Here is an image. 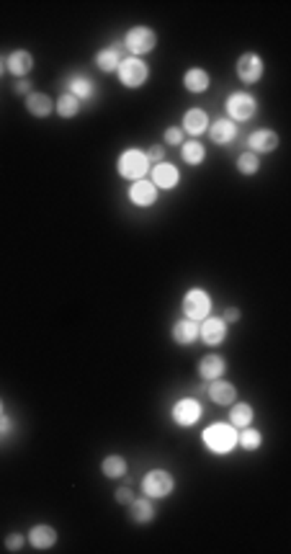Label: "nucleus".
Returning <instances> with one entry per match:
<instances>
[{
  "label": "nucleus",
  "mask_w": 291,
  "mask_h": 554,
  "mask_svg": "<svg viewBox=\"0 0 291 554\" xmlns=\"http://www.w3.org/2000/svg\"><path fill=\"white\" fill-rule=\"evenodd\" d=\"M204 446L214 454H229L237 446V428L232 423H212L204 433Z\"/></svg>",
  "instance_id": "nucleus-1"
},
{
  "label": "nucleus",
  "mask_w": 291,
  "mask_h": 554,
  "mask_svg": "<svg viewBox=\"0 0 291 554\" xmlns=\"http://www.w3.org/2000/svg\"><path fill=\"white\" fill-rule=\"evenodd\" d=\"M150 158H147V152L144 150H137V147H129L119 155L116 160V170L121 178L126 181H140L144 175L150 173Z\"/></svg>",
  "instance_id": "nucleus-2"
},
{
  "label": "nucleus",
  "mask_w": 291,
  "mask_h": 554,
  "mask_svg": "<svg viewBox=\"0 0 291 554\" xmlns=\"http://www.w3.org/2000/svg\"><path fill=\"white\" fill-rule=\"evenodd\" d=\"M116 78L124 88H142L147 80H150V67H147V62H144L142 57L129 55L121 60V65H119Z\"/></svg>",
  "instance_id": "nucleus-3"
},
{
  "label": "nucleus",
  "mask_w": 291,
  "mask_h": 554,
  "mask_svg": "<svg viewBox=\"0 0 291 554\" xmlns=\"http://www.w3.org/2000/svg\"><path fill=\"white\" fill-rule=\"evenodd\" d=\"M121 44H124V49L132 52V57L150 55L152 49L158 47V34L150 26H132Z\"/></svg>",
  "instance_id": "nucleus-4"
},
{
  "label": "nucleus",
  "mask_w": 291,
  "mask_h": 554,
  "mask_svg": "<svg viewBox=\"0 0 291 554\" xmlns=\"http://www.w3.org/2000/svg\"><path fill=\"white\" fill-rule=\"evenodd\" d=\"M142 490H144L147 498H168L175 490V480L168 469H150L147 475L142 477Z\"/></svg>",
  "instance_id": "nucleus-5"
},
{
  "label": "nucleus",
  "mask_w": 291,
  "mask_h": 554,
  "mask_svg": "<svg viewBox=\"0 0 291 554\" xmlns=\"http://www.w3.org/2000/svg\"><path fill=\"white\" fill-rule=\"evenodd\" d=\"M224 111H227V119L235 121V124L237 121H248L258 114V101L250 93L237 90V93H229L227 103H224Z\"/></svg>",
  "instance_id": "nucleus-6"
},
{
  "label": "nucleus",
  "mask_w": 291,
  "mask_h": 554,
  "mask_svg": "<svg viewBox=\"0 0 291 554\" xmlns=\"http://www.w3.org/2000/svg\"><path fill=\"white\" fill-rule=\"evenodd\" d=\"M212 315V297L204 292V289H189L186 297H183V317L189 320H206Z\"/></svg>",
  "instance_id": "nucleus-7"
},
{
  "label": "nucleus",
  "mask_w": 291,
  "mask_h": 554,
  "mask_svg": "<svg viewBox=\"0 0 291 554\" xmlns=\"http://www.w3.org/2000/svg\"><path fill=\"white\" fill-rule=\"evenodd\" d=\"M201 412H204V407H201V403H198V400H194V397H183V400H178V403L173 405L170 418H173L175 426L191 428V426H196V423H198Z\"/></svg>",
  "instance_id": "nucleus-8"
},
{
  "label": "nucleus",
  "mask_w": 291,
  "mask_h": 554,
  "mask_svg": "<svg viewBox=\"0 0 291 554\" xmlns=\"http://www.w3.org/2000/svg\"><path fill=\"white\" fill-rule=\"evenodd\" d=\"M235 70H237V78L243 80L245 86H252V83H258V80L263 78L266 65H263L260 55H255V52H245V55H240V60H237Z\"/></svg>",
  "instance_id": "nucleus-9"
},
{
  "label": "nucleus",
  "mask_w": 291,
  "mask_h": 554,
  "mask_svg": "<svg viewBox=\"0 0 291 554\" xmlns=\"http://www.w3.org/2000/svg\"><path fill=\"white\" fill-rule=\"evenodd\" d=\"M150 181L155 189H175L178 186V181H181V173H178V168L173 165V163H168V160H163V163H158V165L150 168Z\"/></svg>",
  "instance_id": "nucleus-10"
},
{
  "label": "nucleus",
  "mask_w": 291,
  "mask_h": 554,
  "mask_svg": "<svg viewBox=\"0 0 291 554\" xmlns=\"http://www.w3.org/2000/svg\"><path fill=\"white\" fill-rule=\"evenodd\" d=\"M198 338L206 343V346H219L224 338H227V323L222 317H206L204 323L198 325Z\"/></svg>",
  "instance_id": "nucleus-11"
},
{
  "label": "nucleus",
  "mask_w": 291,
  "mask_h": 554,
  "mask_svg": "<svg viewBox=\"0 0 291 554\" xmlns=\"http://www.w3.org/2000/svg\"><path fill=\"white\" fill-rule=\"evenodd\" d=\"M129 201H132L134 206H152L158 201V189L152 186L150 178L132 181V186H129Z\"/></svg>",
  "instance_id": "nucleus-12"
},
{
  "label": "nucleus",
  "mask_w": 291,
  "mask_h": 554,
  "mask_svg": "<svg viewBox=\"0 0 291 554\" xmlns=\"http://www.w3.org/2000/svg\"><path fill=\"white\" fill-rule=\"evenodd\" d=\"M6 70H8L11 75H16L18 80L26 78V75L34 70V55L29 49H16V52H11V55L6 57Z\"/></svg>",
  "instance_id": "nucleus-13"
},
{
  "label": "nucleus",
  "mask_w": 291,
  "mask_h": 554,
  "mask_svg": "<svg viewBox=\"0 0 291 554\" xmlns=\"http://www.w3.org/2000/svg\"><path fill=\"white\" fill-rule=\"evenodd\" d=\"M26 541H29L34 549H39V552H44V549H52V546L57 544L55 526H49V523H36V526H32V531H29Z\"/></svg>",
  "instance_id": "nucleus-14"
},
{
  "label": "nucleus",
  "mask_w": 291,
  "mask_h": 554,
  "mask_svg": "<svg viewBox=\"0 0 291 554\" xmlns=\"http://www.w3.org/2000/svg\"><path fill=\"white\" fill-rule=\"evenodd\" d=\"M206 392L212 397V403L222 405V407H227V405L237 403V389L232 381H224V379H214L206 384Z\"/></svg>",
  "instance_id": "nucleus-15"
},
{
  "label": "nucleus",
  "mask_w": 291,
  "mask_h": 554,
  "mask_svg": "<svg viewBox=\"0 0 291 554\" xmlns=\"http://www.w3.org/2000/svg\"><path fill=\"white\" fill-rule=\"evenodd\" d=\"M250 144V152L255 155H266V152H273L278 147V135H276L273 129H255L248 140Z\"/></svg>",
  "instance_id": "nucleus-16"
},
{
  "label": "nucleus",
  "mask_w": 291,
  "mask_h": 554,
  "mask_svg": "<svg viewBox=\"0 0 291 554\" xmlns=\"http://www.w3.org/2000/svg\"><path fill=\"white\" fill-rule=\"evenodd\" d=\"M183 135H191V137H198L204 135L206 129H209V116H206L204 109H189L183 114Z\"/></svg>",
  "instance_id": "nucleus-17"
},
{
  "label": "nucleus",
  "mask_w": 291,
  "mask_h": 554,
  "mask_svg": "<svg viewBox=\"0 0 291 554\" xmlns=\"http://www.w3.org/2000/svg\"><path fill=\"white\" fill-rule=\"evenodd\" d=\"M224 372H227V361H224L222 356H217V353H209V356H204L201 361H198V377H201L204 381L222 379Z\"/></svg>",
  "instance_id": "nucleus-18"
},
{
  "label": "nucleus",
  "mask_w": 291,
  "mask_h": 554,
  "mask_svg": "<svg viewBox=\"0 0 291 554\" xmlns=\"http://www.w3.org/2000/svg\"><path fill=\"white\" fill-rule=\"evenodd\" d=\"M26 111L32 114L34 119H47L49 114L55 111V101H52L47 93H36V90H32V93L26 95Z\"/></svg>",
  "instance_id": "nucleus-19"
},
{
  "label": "nucleus",
  "mask_w": 291,
  "mask_h": 554,
  "mask_svg": "<svg viewBox=\"0 0 291 554\" xmlns=\"http://www.w3.org/2000/svg\"><path fill=\"white\" fill-rule=\"evenodd\" d=\"M121 49H124V44L121 41H116L114 47H106V49H101L98 55H95V67L101 72H116L119 70V65H121Z\"/></svg>",
  "instance_id": "nucleus-20"
},
{
  "label": "nucleus",
  "mask_w": 291,
  "mask_h": 554,
  "mask_svg": "<svg viewBox=\"0 0 291 554\" xmlns=\"http://www.w3.org/2000/svg\"><path fill=\"white\" fill-rule=\"evenodd\" d=\"M212 86V75L204 70V67H191V70H186V75H183V88L189 90V93H204L206 88Z\"/></svg>",
  "instance_id": "nucleus-21"
},
{
  "label": "nucleus",
  "mask_w": 291,
  "mask_h": 554,
  "mask_svg": "<svg viewBox=\"0 0 291 554\" xmlns=\"http://www.w3.org/2000/svg\"><path fill=\"white\" fill-rule=\"evenodd\" d=\"M173 341L178 346H191V343L198 341V323L196 320H189V317H183L178 323L173 325Z\"/></svg>",
  "instance_id": "nucleus-22"
},
{
  "label": "nucleus",
  "mask_w": 291,
  "mask_h": 554,
  "mask_svg": "<svg viewBox=\"0 0 291 554\" xmlns=\"http://www.w3.org/2000/svg\"><path fill=\"white\" fill-rule=\"evenodd\" d=\"M237 135V124L235 121H229L227 116L224 119H217L209 127V140H212L214 144H229L232 140H235Z\"/></svg>",
  "instance_id": "nucleus-23"
},
{
  "label": "nucleus",
  "mask_w": 291,
  "mask_h": 554,
  "mask_svg": "<svg viewBox=\"0 0 291 554\" xmlns=\"http://www.w3.org/2000/svg\"><path fill=\"white\" fill-rule=\"evenodd\" d=\"M129 515H132V521L137 523H150L155 518V506H152V500L144 495V498H134L129 503Z\"/></svg>",
  "instance_id": "nucleus-24"
},
{
  "label": "nucleus",
  "mask_w": 291,
  "mask_h": 554,
  "mask_svg": "<svg viewBox=\"0 0 291 554\" xmlns=\"http://www.w3.org/2000/svg\"><path fill=\"white\" fill-rule=\"evenodd\" d=\"M255 418V410H252V405L248 403H232L229 405V423L240 431V428H248Z\"/></svg>",
  "instance_id": "nucleus-25"
},
{
  "label": "nucleus",
  "mask_w": 291,
  "mask_h": 554,
  "mask_svg": "<svg viewBox=\"0 0 291 554\" xmlns=\"http://www.w3.org/2000/svg\"><path fill=\"white\" fill-rule=\"evenodd\" d=\"M93 80L90 78H86V75H70L67 78V90L65 93H70V95H75L78 101H83V98H90L93 95Z\"/></svg>",
  "instance_id": "nucleus-26"
},
{
  "label": "nucleus",
  "mask_w": 291,
  "mask_h": 554,
  "mask_svg": "<svg viewBox=\"0 0 291 554\" xmlns=\"http://www.w3.org/2000/svg\"><path fill=\"white\" fill-rule=\"evenodd\" d=\"M126 469H129V464H126L124 457H119V454H111V457H106V459L101 461V472L103 477H109V480H121V477L126 475Z\"/></svg>",
  "instance_id": "nucleus-27"
},
{
  "label": "nucleus",
  "mask_w": 291,
  "mask_h": 554,
  "mask_svg": "<svg viewBox=\"0 0 291 554\" xmlns=\"http://www.w3.org/2000/svg\"><path fill=\"white\" fill-rule=\"evenodd\" d=\"M181 158L189 163V165H201L206 158V147L198 140H189V142L181 144Z\"/></svg>",
  "instance_id": "nucleus-28"
},
{
  "label": "nucleus",
  "mask_w": 291,
  "mask_h": 554,
  "mask_svg": "<svg viewBox=\"0 0 291 554\" xmlns=\"http://www.w3.org/2000/svg\"><path fill=\"white\" fill-rule=\"evenodd\" d=\"M237 443L243 446L245 452H258L260 443H263V433H260L258 428H252V426L240 428V431H237Z\"/></svg>",
  "instance_id": "nucleus-29"
},
{
  "label": "nucleus",
  "mask_w": 291,
  "mask_h": 554,
  "mask_svg": "<svg viewBox=\"0 0 291 554\" xmlns=\"http://www.w3.org/2000/svg\"><path fill=\"white\" fill-rule=\"evenodd\" d=\"M55 109H57V114H60L62 119H75V116L80 114V101L75 98V95L62 93L55 101Z\"/></svg>",
  "instance_id": "nucleus-30"
},
{
  "label": "nucleus",
  "mask_w": 291,
  "mask_h": 554,
  "mask_svg": "<svg viewBox=\"0 0 291 554\" xmlns=\"http://www.w3.org/2000/svg\"><path fill=\"white\" fill-rule=\"evenodd\" d=\"M237 170L243 175H255L260 170V158L255 155V152H243L240 158H237Z\"/></svg>",
  "instance_id": "nucleus-31"
},
{
  "label": "nucleus",
  "mask_w": 291,
  "mask_h": 554,
  "mask_svg": "<svg viewBox=\"0 0 291 554\" xmlns=\"http://www.w3.org/2000/svg\"><path fill=\"white\" fill-rule=\"evenodd\" d=\"M183 129L181 127H168L165 129V142L168 144H173V147H181L183 142H186V140H183Z\"/></svg>",
  "instance_id": "nucleus-32"
},
{
  "label": "nucleus",
  "mask_w": 291,
  "mask_h": 554,
  "mask_svg": "<svg viewBox=\"0 0 291 554\" xmlns=\"http://www.w3.org/2000/svg\"><path fill=\"white\" fill-rule=\"evenodd\" d=\"M24 544H26L24 534H8V539H6V549H8V552H21Z\"/></svg>",
  "instance_id": "nucleus-33"
},
{
  "label": "nucleus",
  "mask_w": 291,
  "mask_h": 554,
  "mask_svg": "<svg viewBox=\"0 0 291 554\" xmlns=\"http://www.w3.org/2000/svg\"><path fill=\"white\" fill-rule=\"evenodd\" d=\"M147 158H150V165L163 163V160H165V147H163V144H152L150 152H147Z\"/></svg>",
  "instance_id": "nucleus-34"
},
{
  "label": "nucleus",
  "mask_w": 291,
  "mask_h": 554,
  "mask_svg": "<svg viewBox=\"0 0 291 554\" xmlns=\"http://www.w3.org/2000/svg\"><path fill=\"white\" fill-rule=\"evenodd\" d=\"M116 500L121 503V506H129V503L134 500L132 487H126V485H124V487H119V490H116Z\"/></svg>",
  "instance_id": "nucleus-35"
},
{
  "label": "nucleus",
  "mask_w": 291,
  "mask_h": 554,
  "mask_svg": "<svg viewBox=\"0 0 291 554\" xmlns=\"http://www.w3.org/2000/svg\"><path fill=\"white\" fill-rule=\"evenodd\" d=\"M240 317H243V312H240V309H237V307H227V309H224V315H222V320H224L227 325H232V323H237Z\"/></svg>",
  "instance_id": "nucleus-36"
},
{
  "label": "nucleus",
  "mask_w": 291,
  "mask_h": 554,
  "mask_svg": "<svg viewBox=\"0 0 291 554\" xmlns=\"http://www.w3.org/2000/svg\"><path fill=\"white\" fill-rule=\"evenodd\" d=\"M13 90H16L18 95H24V93L29 95V93H32V83H29V80H26V78H21V80H16V86H13Z\"/></svg>",
  "instance_id": "nucleus-37"
},
{
  "label": "nucleus",
  "mask_w": 291,
  "mask_h": 554,
  "mask_svg": "<svg viewBox=\"0 0 291 554\" xmlns=\"http://www.w3.org/2000/svg\"><path fill=\"white\" fill-rule=\"evenodd\" d=\"M11 431V420L6 415H0V433H8Z\"/></svg>",
  "instance_id": "nucleus-38"
},
{
  "label": "nucleus",
  "mask_w": 291,
  "mask_h": 554,
  "mask_svg": "<svg viewBox=\"0 0 291 554\" xmlns=\"http://www.w3.org/2000/svg\"><path fill=\"white\" fill-rule=\"evenodd\" d=\"M6 72H8V70H6V60H3V57H0V78H3V75H6Z\"/></svg>",
  "instance_id": "nucleus-39"
},
{
  "label": "nucleus",
  "mask_w": 291,
  "mask_h": 554,
  "mask_svg": "<svg viewBox=\"0 0 291 554\" xmlns=\"http://www.w3.org/2000/svg\"><path fill=\"white\" fill-rule=\"evenodd\" d=\"M0 415H3V403H0Z\"/></svg>",
  "instance_id": "nucleus-40"
}]
</instances>
